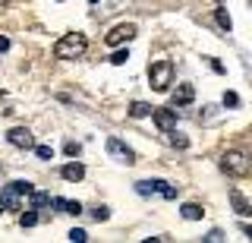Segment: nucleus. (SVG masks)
<instances>
[{"instance_id":"obj_8","label":"nucleus","mask_w":252,"mask_h":243,"mask_svg":"<svg viewBox=\"0 0 252 243\" xmlns=\"http://www.w3.org/2000/svg\"><path fill=\"white\" fill-rule=\"evenodd\" d=\"M6 142H10L13 148H35V136H32L29 127H13L10 133H6Z\"/></svg>"},{"instance_id":"obj_22","label":"nucleus","mask_w":252,"mask_h":243,"mask_svg":"<svg viewBox=\"0 0 252 243\" xmlns=\"http://www.w3.org/2000/svg\"><path fill=\"white\" fill-rule=\"evenodd\" d=\"M69 240H73V243H85V240H89V234H85L82 227H73V231H69Z\"/></svg>"},{"instance_id":"obj_1","label":"nucleus","mask_w":252,"mask_h":243,"mask_svg":"<svg viewBox=\"0 0 252 243\" xmlns=\"http://www.w3.org/2000/svg\"><path fill=\"white\" fill-rule=\"evenodd\" d=\"M85 48H89V41H85V35L82 32H69V35H63L57 44H54V57L57 60H76V57H82Z\"/></svg>"},{"instance_id":"obj_21","label":"nucleus","mask_w":252,"mask_h":243,"mask_svg":"<svg viewBox=\"0 0 252 243\" xmlns=\"http://www.w3.org/2000/svg\"><path fill=\"white\" fill-rule=\"evenodd\" d=\"M170 145H177V148H186V145H189V139H186V136H180L177 130H170Z\"/></svg>"},{"instance_id":"obj_3","label":"nucleus","mask_w":252,"mask_h":243,"mask_svg":"<svg viewBox=\"0 0 252 243\" xmlns=\"http://www.w3.org/2000/svg\"><path fill=\"white\" fill-rule=\"evenodd\" d=\"M148 82H152L155 92H167L173 85V64L170 60H158V64L148 67Z\"/></svg>"},{"instance_id":"obj_15","label":"nucleus","mask_w":252,"mask_h":243,"mask_svg":"<svg viewBox=\"0 0 252 243\" xmlns=\"http://www.w3.org/2000/svg\"><path fill=\"white\" fill-rule=\"evenodd\" d=\"M180 211H183V218H186V221H199V218L205 215L202 206H195V202H186V206L180 208Z\"/></svg>"},{"instance_id":"obj_26","label":"nucleus","mask_w":252,"mask_h":243,"mask_svg":"<svg viewBox=\"0 0 252 243\" xmlns=\"http://www.w3.org/2000/svg\"><path fill=\"white\" fill-rule=\"evenodd\" d=\"M63 152H66V155H69V158H76V155H79V152H82V148H79V142H66V148H63Z\"/></svg>"},{"instance_id":"obj_24","label":"nucleus","mask_w":252,"mask_h":243,"mask_svg":"<svg viewBox=\"0 0 252 243\" xmlns=\"http://www.w3.org/2000/svg\"><path fill=\"white\" fill-rule=\"evenodd\" d=\"M92 218H94V221H107V218H110V211H107L104 206H98V208L92 211Z\"/></svg>"},{"instance_id":"obj_4","label":"nucleus","mask_w":252,"mask_h":243,"mask_svg":"<svg viewBox=\"0 0 252 243\" xmlns=\"http://www.w3.org/2000/svg\"><path fill=\"white\" fill-rule=\"evenodd\" d=\"M32 190H35V186H32L29 180H13V183L3 190V196H0V199H3V208L16 211L19 208V196H32Z\"/></svg>"},{"instance_id":"obj_17","label":"nucleus","mask_w":252,"mask_h":243,"mask_svg":"<svg viewBox=\"0 0 252 243\" xmlns=\"http://www.w3.org/2000/svg\"><path fill=\"white\" fill-rule=\"evenodd\" d=\"M126 60H129V51H126V48H120V51H114V57H110V64H114V67H123Z\"/></svg>"},{"instance_id":"obj_23","label":"nucleus","mask_w":252,"mask_h":243,"mask_svg":"<svg viewBox=\"0 0 252 243\" xmlns=\"http://www.w3.org/2000/svg\"><path fill=\"white\" fill-rule=\"evenodd\" d=\"M202 240H205V243H220V240H227V237H224L220 231H208V234H205Z\"/></svg>"},{"instance_id":"obj_29","label":"nucleus","mask_w":252,"mask_h":243,"mask_svg":"<svg viewBox=\"0 0 252 243\" xmlns=\"http://www.w3.org/2000/svg\"><path fill=\"white\" fill-rule=\"evenodd\" d=\"M243 231H246V237H249V240H252V227H249V224H246V227H243Z\"/></svg>"},{"instance_id":"obj_6","label":"nucleus","mask_w":252,"mask_h":243,"mask_svg":"<svg viewBox=\"0 0 252 243\" xmlns=\"http://www.w3.org/2000/svg\"><path fill=\"white\" fill-rule=\"evenodd\" d=\"M132 38H136V26H132V22H123V26H114L107 32V48H120V44H126V41H132Z\"/></svg>"},{"instance_id":"obj_2","label":"nucleus","mask_w":252,"mask_h":243,"mask_svg":"<svg viewBox=\"0 0 252 243\" xmlns=\"http://www.w3.org/2000/svg\"><path fill=\"white\" fill-rule=\"evenodd\" d=\"M220 171L227 177H246L252 171V158L246 152H240V148H230V152L220 155Z\"/></svg>"},{"instance_id":"obj_14","label":"nucleus","mask_w":252,"mask_h":243,"mask_svg":"<svg viewBox=\"0 0 252 243\" xmlns=\"http://www.w3.org/2000/svg\"><path fill=\"white\" fill-rule=\"evenodd\" d=\"M152 111H155V107L145 104V101H132V104H129V117H136V120H139V117H148Z\"/></svg>"},{"instance_id":"obj_32","label":"nucleus","mask_w":252,"mask_h":243,"mask_svg":"<svg viewBox=\"0 0 252 243\" xmlns=\"http://www.w3.org/2000/svg\"><path fill=\"white\" fill-rule=\"evenodd\" d=\"M3 3H6V0H0V6H3Z\"/></svg>"},{"instance_id":"obj_7","label":"nucleus","mask_w":252,"mask_h":243,"mask_svg":"<svg viewBox=\"0 0 252 243\" xmlns=\"http://www.w3.org/2000/svg\"><path fill=\"white\" fill-rule=\"evenodd\" d=\"M107 155H110V158H117V161H123V164H132V161H136V152H132L126 142H120L117 136L107 139Z\"/></svg>"},{"instance_id":"obj_9","label":"nucleus","mask_w":252,"mask_h":243,"mask_svg":"<svg viewBox=\"0 0 252 243\" xmlns=\"http://www.w3.org/2000/svg\"><path fill=\"white\" fill-rule=\"evenodd\" d=\"M152 120H155V127L164 130V133L177 130V111H170V107H155V111H152Z\"/></svg>"},{"instance_id":"obj_19","label":"nucleus","mask_w":252,"mask_h":243,"mask_svg":"<svg viewBox=\"0 0 252 243\" xmlns=\"http://www.w3.org/2000/svg\"><path fill=\"white\" fill-rule=\"evenodd\" d=\"M35 155H38L41 161H51V158H54V148H51V145H35Z\"/></svg>"},{"instance_id":"obj_27","label":"nucleus","mask_w":252,"mask_h":243,"mask_svg":"<svg viewBox=\"0 0 252 243\" xmlns=\"http://www.w3.org/2000/svg\"><path fill=\"white\" fill-rule=\"evenodd\" d=\"M211 60V69H215V73H224V64H220V60H215V57H208Z\"/></svg>"},{"instance_id":"obj_10","label":"nucleus","mask_w":252,"mask_h":243,"mask_svg":"<svg viewBox=\"0 0 252 243\" xmlns=\"http://www.w3.org/2000/svg\"><path fill=\"white\" fill-rule=\"evenodd\" d=\"M230 206H233L236 215H243V218L252 215V202H246V196H243L240 190H230Z\"/></svg>"},{"instance_id":"obj_16","label":"nucleus","mask_w":252,"mask_h":243,"mask_svg":"<svg viewBox=\"0 0 252 243\" xmlns=\"http://www.w3.org/2000/svg\"><path fill=\"white\" fill-rule=\"evenodd\" d=\"M44 206H51V196H47V193H35V190H32V208H44Z\"/></svg>"},{"instance_id":"obj_31","label":"nucleus","mask_w":252,"mask_h":243,"mask_svg":"<svg viewBox=\"0 0 252 243\" xmlns=\"http://www.w3.org/2000/svg\"><path fill=\"white\" fill-rule=\"evenodd\" d=\"M89 3H98V0H89Z\"/></svg>"},{"instance_id":"obj_20","label":"nucleus","mask_w":252,"mask_h":243,"mask_svg":"<svg viewBox=\"0 0 252 243\" xmlns=\"http://www.w3.org/2000/svg\"><path fill=\"white\" fill-rule=\"evenodd\" d=\"M19 224H22V227H35V224H38V215H35V208H32V211H26V215L19 218Z\"/></svg>"},{"instance_id":"obj_25","label":"nucleus","mask_w":252,"mask_h":243,"mask_svg":"<svg viewBox=\"0 0 252 243\" xmlns=\"http://www.w3.org/2000/svg\"><path fill=\"white\" fill-rule=\"evenodd\" d=\"M224 104L227 107H236V104H240V95H236V92H224Z\"/></svg>"},{"instance_id":"obj_12","label":"nucleus","mask_w":252,"mask_h":243,"mask_svg":"<svg viewBox=\"0 0 252 243\" xmlns=\"http://www.w3.org/2000/svg\"><path fill=\"white\" fill-rule=\"evenodd\" d=\"M60 177H63V180H69V183H79V180L85 177V168H82L79 161H73V164H63Z\"/></svg>"},{"instance_id":"obj_5","label":"nucleus","mask_w":252,"mask_h":243,"mask_svg":"<svg viewBox=\"0 0 252 243\" xmlns=\"http://www.w3.org/2000/svg\"><path fill=\"white\" fill-rule=\"evenodd\" d=\"M136 193L139 196H164V199H177V186L164 183V180H139L136 183Z\"/></svg>"},{"instance_id":"obj_30","label":"nucleus","mask_w":252,"mask_h":243,"mask_svg":"<svg viewBox=\"0 0 252 243\" xmlns=\"http://www.w3.org/2000/svg\"><path fill=\"white\" fill-rule=\"evenodd\" d=\"M0 211H3V199H0Z\"/></svg>"},{"instance_id":"obj_13","label":"nucleus","mask_w":252,"mask_h":243,"mask_svg":"<svg viewBox=\"0 0 252 243\" xmlns=\"http://www.w3.org/2000/svg\"><path fill=\"white\" fill-rule=\"evenodd\" d=\"M51 206L60 208L63 215H82V206H79V202H73V199H51Z\"/></svg>"},{"instance_id":"obj_28","label":"nucleus","mask_w":252,"mask_h":243,"mask_svg":"<svg viewBox=\"0 0 252 243\" xmlns=\"http://www.w3.org/2000/svg\"><path fill=\"white\" fill-rule=\"evenodd\" d=\"M3 51H10V38H3V35H0V54H3Z\"/></svg>"},{"instance_id":"obj_18","label":"nucleus","mask_w":252,"mask_h":243,"mask_svg":"<svg viewBox=\"0 0 252 243\" xmlns=\"http://www.w3.org/2000/svg\"><path fill=\"white\" fill-rule=\"evenodd\" d=\"M218 26L224 29V32H230V29H233V22H230V16H227V10H218Z\"/></svg>"},{"instance_id":"obj_11","label":"nucleus","mask_w":252,"mask_h":243,"mask_svg":"<svg viewBox=\"0 0 252 243\" xmlns=\"http://www.w3.org/2000/svg\"><path fill=\"white\" fill-rule=\"evenodd\" d=\"M192 101H195V89H192V85H177V92H173V107L192 104Z\"/></svg>"}]
</instances>
